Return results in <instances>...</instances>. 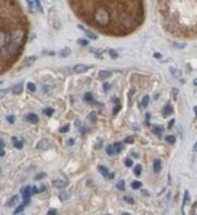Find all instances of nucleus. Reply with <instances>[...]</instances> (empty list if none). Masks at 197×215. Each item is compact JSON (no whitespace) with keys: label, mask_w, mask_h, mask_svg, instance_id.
<instances>
[{"label":"nucleus","mask_w":197,"mask_h":215,"mask_svg":"<svg viewBox=\"0 0 197 215\" xmlns=\"http://www.w3.org/2000/svg\"><path fill=\"white\" fill-rule=\"evenodd\" d=\"M86 25L109 37H126L144 20L143 0H67Z\"/></svg>","instance_id":"obj_1"},{"label":"nucleus","mask_w":197,"mask_h":215,"mask_svg":"<svg viewBox=\"0 0 197 215\" xmlns=\"http://www.w3.org/2000/svg\"><path fill=\"white\" fill-rule=\"evenodd\" d=\"M30 22L18 0H0V74L8 71L24 51Z\"/></svg>","instance_id":"obj_2"},{"label":"nucleus","mask_w":197,"mask_h":215,"mask_svg":"<svg viewBox=\"0 0 197 215\" xmlns=\"http://www.w3.org/2000/svg\"><path fill=\"white\" fill-rule=\"evenodd\" d=\"M31 188L30 186H27L26 188H24V192H23V197H24V204H28L30 203V199H31Z\"/></svg>","instance_id":"obj_3"},{"label":"nucleus","mask_w":197,"mask_h":215,"mask_svg":"<svg viewBox=\"0 0 197 215\" xmlns=\"http://www.w3.org/2000/svg\"><path fill=\"white\" fill-rule=\"evenodd\" d=\"M50 147H51V143L46 138L41 139L37 145V148L40 149V150H48L49 148Z\"/></svg>","instance_id":"obj_4"},{"label":"nucleus","mask_w":197,"mask_h":215,"mask_svg":"<svg viewBox=\"0 0 197 215\" xmlns=\"http://www.w3.org/2000/svg\"><path fill=\"white\" fill-rule=\"evenodd\" d=\"M52 185L56 188L63 189V188H66L67 187L68 183L66 181H63V180H54L52 182Z\"/></svg>","instance_id":"obj_5"},{"label":"nucleus","mask_w":197,"mask_h":215,"mask_svg":"<svg viewBox=\"0 0 197 215\" xmlns=\"http://www.w3.org/2000/svg\"><path fill=\"white\" fill-rule=\"evenodd\" d=\"M89 66H86V65H83V64H77L74 67V71L76 72V73H82V72H85L89 70Z\"/></svg>","instance_id":"obj_6"},{"label":"nucleus","mask_w":197,"mask_h":215,"mask_svg":"<svg viewBox=\"0 0 197 215\" xmlns=\"http://www.w3.org/2000/svg\"><path fill=\"white\" fill-rule=\"evenodd\" d=\"M23 90H24V85H23V83H19V84L14 85L13 87V88H12L13 93L15 95L21 94V93L23 92Z\"/></svg>","instance_id":"obj_7"},{"label":"nucleus","mask_w":197,"mask_h":215,"mask_svg":"<svg viewBox=\"0 0 197 215\" xmlns=\"http://www.w3.org/2000/svg\"><path fill=\"white\" fill-rule=\"evenodd\" d=\"M26 120L31 123H37L39 121V117L35 113H29L26 116Z\"/></svg>","instance_id":"obj_8"},{"label":"nucleus","mask_w":197,"mask_h":215,"mask_svg":"<svg viewBox=\"0 0 197 215\" xmlns=\"http://www.w3.org/2000/svg\"><path fill=\"white\" fill-rule=\"evenodd\" d=\"M110 76H111V72H110L109 71H100V73H99V77H100V79L101 81L109 78Z\"/></svg>","instance_id":"obj_9"},{"label":"nucleus","mask_w":197,"mask_h":215,"mask_svg":"<svg viewBox=\"0 0 197 215\" xmlns=\"http://www.w3.org/2000/svg\"><path fill=\"white\" fill-rule=\"evenodd\" d=\"M172 113H173V109H172V106H170V105H169V106H166L165 107L163 108V110H162V113H163V115H164L165 117L170 115Z\"/></svg>","instance_id":"obj_10"},{"label":"nucleus","mask_w":197,"mask_h":215,"mask_svg":"<svg viewBox=\"0 0 197 215\" xmlns=\"http://www.w3.org/2000/svg\"><path fill=\"white\" fill-rule=\"evenodd\" d=\"M98 171L101 173V174L103 175L105 178H108V176H109V172H108V170L106 168V167H104V166H101V165H100V166H98Z\"/></svg>","instance_id":"obj_11"},{"label":"nucleus","mask_w":197,"mask_h":215,"mask_svg":"<svg viewBox=\"0 0 197 215\" xmlns=\"http://www.w3.org/2000/svg\"><path fill=\"white\" fill-rule=\"evenodd\" d=\"M161 161H160V160H159V159H157V160H155V161H154V165H153V168H154V172H156V173H159L160 172V171H161Z\"/></svg>","instance_id":"obj_12"},{"label":"nucleus","mask_w":197,"mask_h":215,"mask_svg":"<svg viewBox=\"0 0 197 215\" xmlns=\"http://www.w3.org/2000/svg\"><path fill=\"white\" fill-rule=\"evenodd\" d=\"M18 199H19V196H13V197H12V198L10 199V201H9V203H7V205H8V206H11V207H12V206H13V205H14V204H15V203H16L18 202Z\"/></svg>","instance_id":"obj_13"},{"label":"nucleus","mask_w":197,"mask_h":215,"mask_svg":"<svg viewBox=\"0 0 197 215\" xmlns=\"http://www.w3.org/2000/svg\"><path fill=\"white\" fill-rule=\"evenodd\" d=\"M133 172L136 176H140L142 173V166L140 164H137L133 169Z\"/></svg>","instance_id":"obj_14"},{"label":"nucleus","mask_w":197,"mask_h":215,"mask_svg":"<svg viewBox=\"0 0 197 215\" xmlns=\"http://www.w3.org/2000/svg\"><path fill=\"white\" fill-rule=\"evenodd\" d=\"M106 152H107V154H108V155H113V154L116 153V152H115V149H114V147L111 146V145L108 146V147L106 149Z\"/></svg>","instance_id":"obj_15"},{"label":"nucleus","mask_w":197,"mask_h":215,"mask_svg":"<svg viewBox=\"0 0 197 215\" xmlns=\"http://www.w3.org/2000/svg\"><path fill=\"white\" fill-rule=\"evenodd\" d=\"M188 200H189V194H188V191H185V193H184V201H183V205H182V213H184V204L187 203Z\"/></svg>","instance_id":"obj_16"},{"label":"nucleus","mask_w":197,"mask_h":215,"mask_svg":"<svg viewBox=\"0 0 197 215\" xmlns=\"http://www.w3.org/2000/svg\"><path fill=\"white\" fill-rule=\"evenodd\" d=\"M82 29L84 30V32L86 33V35H87L90 39H92V40H96V39H97V36H96L94 33H92V31L87 30V29Z\"/></svg>","instance_id":"obj_17"},{"label":"nucleus","mask_w":197,"mask_h":215,"mask_svg":"<svg viewBox=\"0 0 197 215\" xmlns=\"http://www.w3.org/2000/svg\"><path fill=\"white\" fill-rule=\"evenodd\" d=\"M113 147H114V149H115V152H116V153H120V151H121V149H122V145H121V143L116 142V143L113 145Z\"/></svg>","instance_id":"obj_18"},{"label":"nucleus","mask_w":197,"mask_h":215,"mask_svg":"<svg viewBox=\"0 0 197 215\" xmlns=\"http://www.w3.org/2000/svg\"><path fill=\"white\" fill-rule=\"evenodd\" d=\"M84 100L86 102H92V100H93V96H92V93L88 92V93H86V94L84 95Z\"/></svg>","instance_id":"obj_19"},{"label":"nucleus","mask_w":197,"mask_h":215,"mask_svg":"<svg viewBox=\"0 0 197 215\" xmlns=\"http://www.w3.org/2000/svg\"><path fill=\"white\" fill-rule=\"evenodd\" d=\"M35 60H36V57H35V56H31V57H29L26 60V65H28V66L31 65V64L35 62Z\"/></svg>","instance_id":"obj_20"},{"label":"nucleus","mask_w":197,"mask_h":215,"mask_svg":"<svg viewBox=\"0 0 197 215\" xmlns=\"http://www.w3.org/2000/svg\"><path fill=\"white\" fill-rule=\"evenodd\" d=\"M68 196H69L68 192H62V193L59 195V198H60V200H62V201L66 200V199L68 198Z\"/></svg>","instance_id":"obj_21"},{"label":"nucleus","mask_w":197,"mask_h":215,"mask_svg":"<svg viewBox=\"0 0 197 215\" xmlns=\"http://www.w3.org/2000/svg\"><path fill=\"white\" fill-rule=\"evenodd\" d=\"M149 95H144V98H143V100H142V106H144V107H146L147 106H148V104H149Z\"/></svg>","instance_id":"obj_22"},{"label":"nucleus","mask_w":197,"mask_h":215,"mask_svg":"<svg viewBox=\"0 0 197 215\" xmlns=\"http://www.w3.org/2000/svg\"><path fill=\"white\" fill-rule=\"evenodd\" d=\"M97 117L98 116H97V113L95 112H92L90 113V115H89V119L92 121H93V122H95V121H97Z\"/></svg>","instance_id":"obj_23"},{"label":"nucleus","mask_w":197,"mask_h":215,"mask_svg":"<svg viewBox=\"0 0 197 215\" xmlns=\"http://www.w3.org/2000/svg\"><path fill=\"white\" fill-rule=\"evenodd\" d=\"M141 186H142V183L137 180H135L132 183V188H134V189H138L139 188H141Z\"/></svg>","instance_id":"obj_24"},{"label":"nucleus","mask_w":197,"mask_h":215,"mask_svg":"<svg viewBox=\"0 0 197 215\" xmlns=\"http://www.w3.org/2000/svg\"><path fill=\"white\" fill-rule=\"evenodd\" d=\"M165 139H166V141H167L168 143H170V144L175 143V141H176V138H175L174 136H167Z\"/></svg>","instance_id":"obj_25"},{"label":"nucleus","mask_w":197,"mask_h":215,"mask_svg":"<svg viewBox=\"0 0 197 215\" xmlns=\"http://www.w3.org/2000/svg\"><path fill=\"white\" fill-rule=\"evenodd\" d=\"M24 210V204H21L17 207V209L14 211V214H18L20 213H22L23 211Z\"/></svg>","instance_id":"obj_26"},{"label":"nucleus","mask_w":197,"mask_h":215,"mask_svg":"<svg viewBox=\"0 0 197 215\" xmlns=\"http://www.w3.org/2000/svg\"><path fill=\"white\" fill-rule=\"evenodd\" d=\"M43 112H44V113H45L46 115L51 116L53 114V113H54V109H52V108H47V109H45Z\"/></svg>","instance_id":"obj_27"},{"label":"nucleus","mask_w":197,"mask_h":215,"mask_svg":"<svg viewBox=\"0 0 197 215\" xmlns=\"http://www.w3.org/2000/svg\"><path fill=\"white\" fill-rule=\"evenodd\" d=\"M14 140H15V138H14ZM13 146L17 148V149H21V148H23V147H24V144H23V142H21V141H16V140H15L14 143H13Z\"/></svg>","instance_id":"obj_28"},{"label":"nucleus","mask_w":197,"mask_h":215,"mask_svg":"<svg viewBox=\"0 0 197 215\" xmlns=\"http://www.w3.org/2000/svg\"><path fill=\"white\" fill-rule=\"evenodd\" d=\"M117 187H118V188L119 189V190L124 191V190H125V182H124L123 180H120V181L118 183Z\"/></svg>","instance_id":"obj_29"},{"label":"nucleus","mask_w":197,"mask_h":215,"mask_svg":"<svg viewBox=\"0 0 197 215\" xmlns=\"http://www.w3.org/2000/svg\"><path fill=\"white\" fill-rule=\"evenodd\" d=\"M27 88H29V90H31V92H34V91L36 90V87H35V85H34L33 83H31V82L28 83V85H27Z\"/></svg>","instance_id":"obj_30"},{"label":"nucleus","mask_w":197,"mask_h":215,"mask_svg":"<svg viewBox=\"0 0 197 215\" xmlns=\"http://www.w3.org/2000/svg\"><path fill=\"white\" fill-rule=\"evenodd\" d=\"M162 130H163V129H162L160 126H156V127L154 128V133H156V134L158 135L161 134Z\"/></svg>","instance_id":"obj_31"},{"label":"nucleus","mask_w":197,"mask_h":215,"mask_svg":"<svg viewBox=\"0 0 197 215\" xmlns=\"http://www.w3.org/2000/svg\"><path fill=\"white\" fill-rule=\"evenodd\" d=\"M70 54V49H68V48H66V49H64L62 52H61V55L63 56V57H66L68 54Z\"/></svg>","instance_id":"obj_32"},{"label":"nucleus","mask_w":197,"mask_h":215,"mask_svg":"<svg viewBox=\"0 0 197 215\" xmlns=\"http://www.w3.org/2000/svg\"><path fill=\"white\" fill-rule=\"evenodd\" d=\"M125 142L127 143V144H133V137L132 136L127 137L125 139Z\"/></svg>","instance_id":"obj_33"},{"label":"nucleus","mask_w":197,"mask_h":215,"mask_svg":"<svg viewBox=\"0 0 197 215\" xmlns=\"http://www.w3.org/2000/svg\"><path fill=\"white\" fill-rule=\"evenodd\" d=\"M109 54H110V56L112 57V58H117L118 57V53L115 51V50H109Z\"/></svg>","instance_id":"obj_34"},{"label":"nucleus","mask_w":197,"mask_h":215,"mask_svg":"<svg viewBox=\"0 0 197 215\" xmlns=\"http://www.w3.org/2000/svg\"><path fill=\"white\" fill-rule=\"evenodd\" d=\"M68 130H69V125H66V126L60 129V132H61V133H66Z\"/></svg>","instance_id":"obj_35"},{"label":"nucleus","mask_w":197,"mask_h":215,"mask_svg":"<svg viewBox=\"0 0 197 215\" xmlns=\"http://www.w3.org/2000/svg\"><path fill=\"white\" fill-rule=\"evenodd\" d=\"M6 93H7L6 89H0V99H2L6 95Z\"/></svg>","instance_id":"obj_36"},{"label":"nucleus","mask_w":197,"mask_h":215,"mask_svg":"<svg viewBox=\"0 0 197 215\" xmlns=\"http://www.w3.org/2000/svg\"><path fill=\"white\" fill-rule=\"evenodd\" d=\"M120 109H121V106H120L119 105H118L117 106H115V107H114V110H113V113H114V114H118V112L120 111Z\"/></svg>","instance_id":"obj_37"},{"label":"nucleus","mask_w":197,"mask_h":215,"mask_svg":"<svg viewBox=\"0 0 197 215\" xmlns=\"http://www.w3.org/2000/svg\"><path fill=\"white\" fill-rule=\"evenodd\" d=\"M191 213L193 214H197V203H195L193 206V209L191 210Z\"/></svg>","instance_id":"obj_38"},{"label":"nucleus","mask_w":197,"mask_h":215,"mask_svg":"<svg viewBox=\"0 0 197 215\" xmlns=\"http://www.w3.org/2000/svg\"><path fill=\"white\" fill-rule=\"evenodd\" d=\"M124 199L126 200V202H127V203H133V199L132 198V197H130V196H125L124 197Z\"/></svg>","instance_id":"obj_39"},{"label":"nucleus","mask_w":197,"mask_h":215,"mask_svg":"<svg viewBox=\"0 0 197 215\" xmlns=\"http://www.w3.org/2000/svg\"><path fill=\"white\" fill-rule=\"evenodd\" d=\"M126 165L127 167H131L132 165H133V161H132L131 159L127 158V159L126 160Z\"/></svg>","instance_id":"obj_40"},{"label":"nucleus","mask_w":197,"mask_h":215,"mask_svg":"<svg viewBox=\"0 0 197 215\" xmlns=\"http://www.w3.org/2000/svg\"><path fill=\"white\" fill-rule=\"evenodd\" d=\"M109 88H110V85H109L108 83L106 82V83L103 84V89H104V91H108Z\"/></svg>","instance_id":"obj_41"},{"label":"nucleus","mask_w":197,"mask_h":215,"mask_svg":"<svg viewBox=\"0 0 197 215\" xmlns=\"http://www.w3.org/2000/svg\"><path fill=\"white\" fill-rule=\"evenodd\" d=\"M6 119H7V121H9L10 123H13V121H14V117H13V115H10V116H7V117H6Z\"/></svg>","instance_id":"obj_42"},{"label":"nucleus","mask_w":197,"mask_h":215,"mask_svg":"<svg viewBox=\"0 0 197 215\" xmlns=\"http://www.w3.org/2000/svg\"><path fill=\"white\" fill-rule=\"evenodd\" d=\"M31 193L32 194H38L39 193V190H38V188H37L36 186H34L33 188H31Z\"/></svg>","instance_id":"obj_43"},{"label":"nucleus","mask_w":197,"mask_h":215,"mask_svg":"<svg viewBox=\"0 0 197 215\" xmlns=\"http://www.w3.org/2000/svg\"><path fill=\"white\" fill-rule=\"evenodd\" d=\"M46 176V174L45 173H42V174H39L36 176V179L37 180H39V179H42V178H44Z\"/></svg>","instance_id":"obj_44"},{"label":"nucleus","mask_w":197,"mask_h":215,"mask_svg":"<svg viewBox=\"0 0 197 215\" xmlns=\"http://www.w3.org/2000/svg\"><path fill=\"white\" fill-rule=\"evenodd\" d=\"M79 42H80L82 45H83V46H86V45H88V41L84 40H79Z\"/></svg>","instance_id":"obj_45"},{"label":"nucleus","mask_w":197,"mask_h":215,"mask_svg":"<svg viewBox=\"0 0 197 215\" xmlns=\"http://www.w3.org/2000/svg\"><path fill=\"white\" fill-rule=\"evenodd\" d=\"M57 213V211L56 210H49V212H48V214H49V215H54V214H56Z\"/></svg>","instance_id":"obj_46"},{"label":"nucleus","mask_w":197,"mask_h":215,"mask_svg":"<svg viewBox=\"0 0 197 215\" xmlns=\"http://www.w3.org/2000/svg\"><path fill=\"white\" fill-rule=\"evenodd\" d=\"M5 154V150L0 147V156H4Z\"/></svg>","instance_id":"obj_47"},{"label":"nucleus","mask_w":197,"mask_h":215,"mask_svg":"<svg viewBox=\"0 0 197 215\" xmlns=\"http://www.w3.org/2000/svg\"><path fill=\"white\" fill-rule=\"evenodd\" d=\"M178 93V89L177 88H173V94H174V96L176 97V95H177Z\"/></svg>","instance_id":"obj_48"},{"label":"nucleus","mask_w":197,"mask_h":215,"mask_svg":"<svg viewBox=\"0 0 197 215\" xmlns=\"http://www.w3.org/2000/svg\"><path fill=\"white\" fill-rule=\"evenodd\" d=\"M174 122H175V120H174V119H173V120H171V121L170 122V124H169V128H171V127L173 126Z\"/></svg>","instance_id":"obj_49"},{"label":"nucleus","mask_w":197,"mask_h":215,"mask_svg":"<svg viewBox=\"0 0 197 215\" xmlns=\"http://www.w3.org/2000/svg\"><path fill=\"white\" fill-rule=\"evenodd\" d=\"M193 150H194L195 153H197V142L195 144V146H194V147H193Z\"/></svg>","instance_id":"obj_50"},{"label":"nucleus","mask_w":197,"mask_h":215,"mask_svg":"<svg viewBox=\"0 0 197 215\" xmlns=\"http://www.w3.org/2000/svg\"><path fill=\"white\" fill-rule=\"evenodd\" d=\"M46 189V188H45V186L44 185H42V186H40V191L42 192V191H44Z\"/></svg>","instance_id":"obj_51"},{"label":"nucleus","mask_w":197,"mask_h":215,"mask_svg":"<svg viewBox=\"0 0 197 215\" xmlns=\"http://www.w3.org/2000/svg\"><path fill=\"white\" fill-rule=\"evenodd\" d=\"M194 85H195V86H197V79H195V80H194Z\"/></svg>","instance_id":"obj_52"},{"label":"nucleus","mask_w":197,"mask_h":215,"mask_svg":"<svg viewBox=\"0 0 197 215\" xmlns=\"http://www.w3.org/2000/svg\"><path fill=\"white\" fill-rule=\"evenodd\" d=\"M69 144H70V145H73V144H74V140H73V139H70V140H69Z\"/></svg>","instance_id":"obj_53"},{"label":"nucleus","mask_w":197,"mask_h":215,"mask_svg":"<svg viewBox=\"0 0 197 215\" xmlns=\"http://www.w3.org/2000/svg\"><path fill=\"white\" fill-rule=\"evenodd\" d=\"M194 110H195V114H196V116H197V106H195Z\"/></svg>","instance_id":"obj_54"},{"label":"nucleus","mask_w":197,"mask_h":215,"mask_svg":"<svg viewBox=\"0 0 197 215\" xmlns=\"http://www.w3.org/2000/svg\"><path fill=\"white\" fill-rule=\"evenodd\" d=\"M155 56H157V58H159V57H160V54H155Z\"/></svg>","instance_id":"obj_55"},{"label":"nucleus","mask_w":197,"mask_h":215,"mask_svg":"<svg viewBox=\"0 0 197 215\" xmlns=\"http://www.w3.org/2000/svg\"><path fill=\"white\" fill-rule=\"evenodd\" d=\"M2 83H3V82H2V81H0V85H1V84H2Z\"/></svg>","instance_id":"obj_56"}]
</instances>
